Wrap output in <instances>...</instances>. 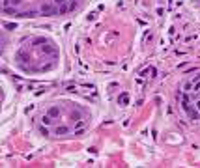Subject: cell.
Returning a JSON list of instances; mask_svg holds the SVG:
<instances>
[{
  "label": "cell",
  "mask_w": 200,
  "mask_h": 168,
  "mask_svg": "<svg viewBox=\"0 0 200 168\" xmlns=\"http://www.w3.org/2000/svg\"><path fill=\"white\" fill-rule=\"evenodd\" d=\"M120 101H122V103H124V105H127V103H129V97H127V93H122Z\"/></svg>",
  "instance_id": "obj_3"
},
{
  "label": "cell",
  "mask_w": 200,
  "mask_h": 168,
  "mask_svg": "<svg viewBox=\"0 0 200 168\" xmlns=\"http://www.w3.org/2000/svg\"><path fill=\"white\" fill-rule=\"evenodd\" d=\"M54 2H56V4H62V2H64V0H54Z\"/></svg>",
  "instance_id": "obj_5"
},
{
  "label": "cell",
  "mask_w": 200,
  "mask_h": 168,
  "mask_svg": "<svg viewBox=\"0 0 200 168\" xmlns=\"http://www.w3.org/2000/svg\"><path fill=\"white\" fill-rule=\"evenodd\" d=\"M68 131H69L68 127H58V129H56V135H66Z\"/></svg>",
  "instance_id": "obj_2"
},
{
  "label": "cell",
  "mask_w": 200,
  "mask_h": 168,
  "mask_svg": "<svg viewBox=\"0 0 200 168\" xmlns=\"http://www.w3.org/2000/svg\"><path fill=\"white\" fill-rule=\"evenodd\" d=\"M41 122H43V123H45V125H49V123H50V120H49V118H47V116H45V118H43V120H41Z\"/></svg>",
  "instance_id": "obj_4"
},
{
  "label": "cell",
  "mask_w": 200,
  "mask_h": 168,
  "mask_svg": "<svg viewBox=\"0 0 200 168\" xmlns=\"http://www.w3.org/2000/svg\"><path fill=\"white\" fill-rule=\"evenodd\" d=\"M49 114H50V116H52V118H56V116H58V114H60V110H58V108H56V107H52V108H50V110H49Z\"/></svg>",
  "instance_id": "obj_1"
}]
</instances>
